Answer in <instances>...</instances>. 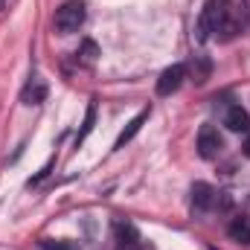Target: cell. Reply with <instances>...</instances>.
Listing matches in <instances>:
<instances>
[{
    "instance_id": "cell-3",
    "label": "cell",
    "mask_w": 250,
    "mask_h": 250,
    "mask_svg": "<svg viewBox=\"0 0 250 250\" xmlns=\"http://www.w3.org/2000/svg\"><path fill=\"white\" fill-rule=\"evenodd\" d=\"M218 15H221V0H207V6L201 9V18H198V26H195V41L204 44L215 35L218 29Z\"/></svg>"
},
{
    "instance_id": "cell-7",
    "label": "cell",
    "mask_w": 250,
    "mask_h": 250,
    "mask_svg": "<svg viewBox=\"0 0 250 250\" xmlns=\"http://www.w3.org/2000/svg\"><path fill=\"white\" fill-rule=\"evenodd\" d=\"M47 93H50L47 82H44L41 76H32V79L26 82V87L21 90V102H23L26 108H32V105H41V102L47 99Z\"/></svg>"
},
{
    "instance_id": "cell-11",
    "label": "cell",
    "mask_w": 250,
    "mask_h": 250,
    "mask_svg": "<svg viewBox=\"0 0 250 250\" xmlns=\"http://www.w3.org/2000/svg\"><path fill=\"white\" fill-rule=\"evenodd\" d=\"M96 59H99V47H96V41L84 38V41L79 44V50H76V62L82 64V67H93Z\"/></svg>"
},
{
    "instance_id": "cell-6",
    "label": "cell",
    "mask_w": 250,
    "mask_h": 250,
    "mask_svg": "<svg viewBox=\"0 0 250 250\" xmlns=\"http://www.w3.org/2000/svg\"><path fill=\"white\" fill-rule=\"evenodd\" d=\"M221 123L227 125V128H230L233 134L250 131V117H248V111H245L242 105H236V102L224 105V111H221Z\"/></svg>"
},
{
    "instance_id": "cell-12",
    "label": "cell",
    "mask_w": 250,
    "mask_h": 250,
    "mask_svg": "<svg viewBox=\"0 0 250 250\" xmlns=\"http://www.w3.org/2000/svg\"><path fill=\"white\" fill-rule=\"evenodd\" d=\"M93 123H96V99L87 102V111H84V123H82V131L76 134V146H82L87 140V134L93 131Z\"/></svg>"
},
{
    "instance_id": "cell-15",
    "label": "cell",
    "mask_w": 250,
    "mask_h": 250,
    "mask_svg": "<svg viewBox=\"0 0 250 250\" xmlns=\"http://www.w3.org/2000/svg\"><path fill=\"white\" fill-rule=\"evenodd\" d=\"M245 157H250V134H248V140H245Z\"/></svg>"
},
{
    "instance_id": "cell-5",
    "label": "cell",
    "mask_w": 250,
    "mask_h": 250,
    "mask_svg": "<svg viewBox=\"0 0 250 250\" xmlns=\"http://www.w3.org/2000/svg\"><path fill=\"white\" fill-rule=\"evenodd\" d=\"M184 79H187V64H172V67H166V70L160 73V79H157V96H172V93L184 84Z\"/></svg>"
},
{
    "instance_id": "cell-4",
    "label": "cell",
    "mask_w": 250,
    "mask_h": 250,
    "mask_svg": "<svg viewBox=\"0 0 250 250\" xmlns=\"http://www.w3.org/2000/svg\"><path fill=\"white\" fill-rule=\"evenodd\" d=\"M221 148H224V143H221L218 128L201 125V131H198V154H201L204 160H215V157L221 154Z\"/></svg>"
},
{
    "instance_id": "cell-8",
    "label": "cell",
    "mask_w": 250,
    "mask_h": 250,
    "mask_svg": "<svg viewBox=\"0 0 250 250\" xmlns=\"http://www.w3.org/2000/svg\"><path fill=\"white\" fill-rule=\"evenodd\" d=\"M218 201V192L209 187V184H195L192 187V209L195 212H209Z\"/></svg>"
},
{
    "instance_id": "cell-2",
    "label": "cell",
    "mask_w": 250,
    "mask_h": 250,
    "mask_svg": "<svg viewBox=\"0 0 250 250\" xmlns=\"http://www.w3.org/2000/svg\"><path fill=\"white\" fill-rule=\"evenodd\" d=\"M87 12H84V0H64L62 6L56 9V18H53V26L59 35H73L82 29Z\"/></svg>"
},
{
    "instance_id": "cell-9",
    "label": "cell",
    "mask_w": 250,
    "mask_h": 250,
    "mask_svg": "<svg viewBox=\"0 0 250 250\" xmlns=\"http://www.w3.org/2000/svg\"><path fill=\"white\" fill-rule=\"evenodd\" d=\"M148 117H151V108H143V111H140V114H137V117H134L131 123L125 125V131L120 134V137H117L114 148H117V151H120V148H125V143H131V140H134V137L140 134V128L148 123Z\"/></svg>"
},
{
    "instance_id": "cell-1",
    "label": "cell",
    "mask_w": 250,
    "mask_h": 250,
    "mask_svg": "<svg viewBox=\"0 0 250 250\" xmlns=\"http://www.w3.org/2000/svg\"><path fill=\"white\" fill-rule=\"evenodd\" d=\"M250 23V0H221V15H218V41H233L236 35L245 32Z\"/></svg>"
},
{
    "instance_id": "cell-10",
    "label": "cell",
    "mask_w": 250,
    "mask_h": 250,
    "mask_svg": "<svg viewBox=\"0 0 250 250\" xmlns=\"http://www.w3.org/2000/svg\"><path fill=\"white\" fill-rule=\"evenodd\" d=\"M227 236H230L236 245H250V218H245V215L233 218L230 227H227Z\"/></svg>"
},
{
    "instance_id": "cell-14",
    "label": "cell",
    "mask_w": 250,
    "mask_h": 250,
    "mask_svg": "<svg viewBox=\"0 0 250 250\" xmlns=\"http://www.w3.org/2000/svg\"><path fill=\"white\" fill-rule=\"evenodd\" d=\"M41 250H79V248L67 245V242H56V239H41Z\"/></svg>"
},
{
    "instance_id": "cell-13",
    "label": "cell",
    "mask_w": 250,
    "mask_h": 250,
    "mask_svg": "<svg viewBox=\"0 0 250 250\" xmlns=\"http://www.w3.org/2000/svg\"><path fill=\"white\" fill-rule=\"evenodd\" d=\"M209 70H212V64L207 62L204 56H195V59H192V76H195L198 84H204V82L209 79Z\"/></svg>"
}]
</instances>
